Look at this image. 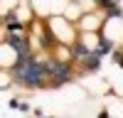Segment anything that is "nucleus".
Masks as SVG:
<instances>
[{
	"label": "nucleus",
	"instance_id": "obj_1",
	"mask_svg": "<svg viewBox=\"0 0 123 118\" xmlns=\"http://www.w3.org/2000/svg\"><path fill=\"white\" fill-rule=\"evenodd\" d=\"M44 52H30V54H17L15 62L10 64V79L12 86L27 88V91H42L47 88V69H44Z\"/></svg>",
	"mask_w": 123,
	"mask_h": 118
},
{
	"label": "nucleus",
	"instance_id": "obj_2",
	"mask_svg": "<svg viewBox=\"0 0 123 118\" xmlns=\"http://www.w3.org/2000/svg\"><path fill=\"white\" fill-rule=\"evenodd\" d=\"M44 69H47V88H52V91H57V88L67 86L71 81H76V66L71 62H64V59H57L52 54L44 57Z\"/></svg>",
	"mask_w": 123,
	"mask_h": 118
},
{
	"label": "nucleus",
	"instance_id": "obj_3",
	"mask_svg": "<svg viewBox=\"0 0 123 118\" xmlns=\"http://www.w3.org/2000/svg\"><path fill=\"white\" fill-rule=\"evenodd\" d=\"M44 25L52 30V35L57 37V42L62 44H69L71 39H76V25H74V20H69L64 15H52V17H47L44 20Z\"/></svg>",
	"mask_w": 123,
	"mask_h": 118
},
{
	"label": "nucleus",
	"instance_id": "obj_4",
	"mask_svg": "<svg viewBox=\"0 0 123 118\" xmlns=\"http://www.w3.org/2000/svg\"><path fill=\"white\" fill-rule=\"evenodd\" d=\"M74 25L79 32H101V27H104V12L96 7H89V10H81L76 15Z\"/></svg>",
	"mask_w": 123,
	"mask_h": 118
},
{
	"label": "nucleus",
	"instance_id": "obj_5",
	"mask_svg": "<svg viewBox=\"0 0 123 118\" xmlns=\"http://www.w3.org/2000/svg\"><path fill=\"white\" fill-rule=\"evenodd\" d=\"M0 39H3L15 54H30V52H35L32 35H27V32H5Z\"/></svg>",
	"mask_w": 123,
	"mask_h": 118
},
{
	"label": "nucleus",
	"instance_id": "obj_6",
	"mask_svg": "<svg viewBox=\"0 0 123 118\" xmlns=\"http://www.w3.org/2000/svg\"><path fill=\"white\" fill-rule=\"evenodd\" d=\"M0 27H3L5 32H25V30H27V25L20 20V15H17V10H15V7L0 17Z\"/></svg>",
	"mask_w": 123,
	"mask_h": 118
},
{
	"label": "nucleus",
	"instance_id": "obj_7",
	"mask_svg": "<svg viewBox=\"0 0 123 118\" xmlns=\"http://www.w3.org/2000/svg\"><path fill=\"white\" fill-rule=\"evenodd\" d=\"M116 47H118V42H116V39H111L108 35H101V32H98V37H96V44H94V49H96V52H98L101 57H108V54L113 52Z\"/></svg>",
	"mask_w": 123,
	"mask_h": 118
},
{
	"label": "nucleus",
	"instance_id": "obj_8",
	"mask_svg": "<svg viewBox=\"0 0 123 118\" xmlns=\"http://www.w3.org/2000/svg\"><path fill=\"white\" fill-rule=\"evenodd\" d=\"M123 0H91V5H94L96 10H101V12H106V10H111L113 5H121Z\"/></svg>",
	"mask_w": 123,
	"mask_h": 118
},
{
	"label": "nucleus",
	"instance_id": "obj_9",
	"mask_svg": "<svg viewBox=\"0 0 123 118\" xmlns=\"http://www.w3.org/2000/svg\"><path fill=\"white\" fill-rule=\"evenodd\" d=\"M108 57L113 59V64H116V66H121V69H123V47H121V44H118V47H116Z\"/></svg>",
	"mask_w": 123,
	"mask_h": 118
},
{
	"label": "nucleus",
	"instance_id": "obj_10",
	"mask_svg": "<svg viewBox=\"0 0 123 118\" xmlns=\"http://www.w3.org/2000/svg\"><path fill=\"white\" fill-rule=\"evenodd\" d=\"M71 3H74V5H79L81 10H89V7H94V5H91V0H71Z\"/></svg>",
	"mask_w": 123,
	"mask_h": 118
},
{
	"label": "nucleus",
	"instance_id": "obj_11",
	"mask_svg": "<svg viewBox=\"0 0 123 118\" xmlns=\"http://www.w3.org/2000/svg\"><path fill=\"white\" fill-rule=\"evenodd\" d=\"M17 111H22V113H30L32 108H30V103H27V101H20V108H17Z\"/></svg>",
	"mask_w": 123,
	"mask_h": 118
},
{
	"label": "nucleus",
	"instance_id": "obj_12",
	"mask_svg": "<svg viewBox=\"0 0 123 118\" xmlns=\"http://www.w3.org/2000/svg\"><path fill=\"white\" fill-rule=\"evenodd\" d=\"M7 108H20V98H10V101H7Z\"/></svg>",
	"mask_w": 123,
	"mask_h": 118
}]
</instances>
